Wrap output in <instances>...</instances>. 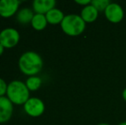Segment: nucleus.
Here are the masks:
<instances>
[{
  "instance_id": "1",
  "label": "nucleus",
  "mask_w": 126,
  "mask_h": 125,
  "mask_svg": "<svg viewBox=\"0 0 126 125\" xmlns=\"http://www.w3.org/2000/svg\"><path fill=\"white\" fill-rule=\"evenodd\" d=\"M18 65L23 74L33 76L41 70L43 67V60L36 52H26L19 58Z\"/></svg>"
},
{
  "instance_id": "2",
  "label": "nucleus",
  "mask_w": 126,
  "mask_h": 125,
  "mask_svg": "<svg viewBox=\"0 0 126 125\" xmlns=\"http://www.w3.org/2000/svg\"><path fill=\"white\" fill-rule=\"evenodd\" d=\"M7 98L15 105H24L29 98V90L25 82L15 80L8 84Z\"/></svg>"
},
{
  "instance_id": "3",
  "label": "nucleus",
  "mask_w": 126,
  "mask_h": 125,
  "mask_svg": "<svg viewBox=\"0 0 126 125\" xmlns=\"http://www.w3.org/2000/svg\"><path fill=\"white\" fill-rule=\"evenodd\" d=\"M86 22L80 15H65L61 22V28L66 34L70 36H77L85 29Z\"/></svg>"
},
{
  "instance_id": "4",
  "label": "nucleus",
  "mask_w": 126,
  "mask_h": 125,
  "mask_svg": "<svg viewBox=\"0 0 126 125\" xmlns=\"http://www.w3.org/2000/svg\"><path fill=\"white\" fill-rule=\"evenodd\" d=\"M20 34L13 28H6L0 32V44L4 48H12L18 44Z\"/></svg>"
},
{
  "instance_id": "5",
  "label": "nucleus",
  "mask_w": 126,
  "mask_h": 125,
  "mask_svg": "<svg viewBox=\"0 0 126 125\" xmlns=\"http://www.w3.org/2000/svg\"><path fill=\"white\" fill-rule=\"evenodd\" d=\"M24 111L28 115L31 117H40L45 111V105L43 101L39 98H29L23 105Z\"/></svg>"
},
{
  "instance_id": "6",
  "label": "nucleus",
  "mask_w": 126,
  "mask_h": 125,
  "mask_svg": "<svg viewBox=\"0 0 126 125\" xmlns=\"http://www.w3.org/2000/svg\"><path fill=\"white\" fill-rule=\"evenodd\" d=\"M19 5L18 0H0V15L4 18L12 16L17 12Z\"/></svg>"
},
{
  "instance_id": "7",
  "label": "nucleus",
  "mask_w": 126,
  "mask_h": 125,
  "mask_svg": "<svg viewBox=\"0 0 126 125\" xmlns=\"http://www.w3.org/2000/svg\"><path fill=\"white\" fill-rule=\"evenodd\" d=\"M13 114V103L7 97H0V124L9 121Z\"/></svg>"
},
{
  "instance_id": "8",
  "label": "nucleus",
  "mask_w": 126,
  "mask_h": 125,
  "mask_svg": "<svg viewBox=\"0 0 126 125\" xmlns=\"http://www.w3.org/2000/svg\"><path fill=\"white\" fill-rule=\"evenodd\" d=\"M105 14L108 20L113 23H117L122 21L124 17V11L121 6L117 3H110L106 10H105Z\"/></svg>"
},
{
  "instance_id": "9",
  "label": "nucleus",
  "mask_w": 126,
  "mask_h": 125,
  "mask_svg": "<svg viewBox=\"0 0 126 125\" xmlns=\"http://www.w3.org/2000/svg\"><path fill=\"white\" fill-rule=\"evenodd\" d=\"M55 0H34L33 2V9L35 14L46 15L48 11L55 8Z\"/></svg>"
},
{
  "instance_id": "10",
  "label": "nucleus",
  "mask_w": 126,
  "mask_h": 125,
  "mask_svg": "<svg viewBox=\"0 0 126 125\" xmlns=\"http://www.w3.org/2000/svg\"><path fill=\"white\" fill-rule=\"evenodd\" d=\"M98 12L93 5H87L81 10V17L85 22H93L98 17Z\"/></svg>"
},
{
  "instance_id": "11",
  "label": "nucleus",
  "mask_w": 126,
  "mask_h": 125,
  "mask_svg": "<svg viewBox=\"0 0 126 125\" xmlns=\"http://www.w3.org/2000/svg\"><path fill=\"white\" fill-rule=\"evenodd\" d=\"M46 17H47V20L48 23L61 24L62 21L64 18V15H63V13L60 10L54 8L46 14Z\"/></svg>"
},
{
  "instance_id": "12",
  "label": "nucleus",
  "mask_w": 126,
  "mask_h": 125,
  "mask_svg": "<svg viewBox=\"0 0 126 125\" xmlns=\"http://www.w3.org/2000/svg\"><path fill=\"white\" fill-rule=\"evenodd\" d=\"M33 10L29 8H23L22 10H20L16 14V20L18 22L22 24H27V23H31L32 19H33Z\"/></svg>"
},
{
  "instance_id": "13",
  "label": "nucleus",
  "mask_w": 126,
  "mask_h": 125,
  "mask_svg": "<svg viewBox=\"0 0 126 125\" xmlns=\"http://www.w3.org/2000/svg\"><path fill=\"white\" fill-rule=\"evenodd\" d=\"M47 20L46 15L43 14H34L33 19H32L31 25L35 30H43L47 25Z\"/></svg>"
},
{
  "instance_id": "14",
  "label": "nucleus",
  "mask_w": 126,
  "mask_h": 125,
  "mask_svg": "<svg viewBox=\"0 0 126 125\" xmlns=\"http://www.w3.org/2000/svg\"><path fill=\"white\" fill-rule=\"evenodd\" d=\"M25 84L29 91H36L41 85V79L36 75L29 76L26 80Z\"/></svg>"
},
{
  "instance_id": "15",
  "label": "nucleus",
  "mask_w": 126,
  "mask_h": 125,
  "mask_svg": "<svg viewBox=\"0 0 126 125\" xmlns=\"http://www.w3.org/2000/svg\"><path fill=\"white\" fill-rule=\"evenodd\" d=\"M110 3H111L108 0H93L91 1V5H93L98 11L106 10Z\"/></svg>"
},
{
  "instance_id": "16",
  "label": "nucleus",
  "mask_w": 126,
  "mask_h": 125,
  "mask_svg": "<svg viewBox=\"0 0 126 125\" xmlns=\"http://www.w3.org/2000/svg\"><path fill=\"white\" fill-rule=\"evenodd\" d=\"M7 88H8V85L5 81L0 78V97L4 96V94L7 93Z\"/></svg>"
},
{
  "instance_id": "17",
  "label": "nucleus",
  "mask_w": 126,
  "mask_h": 125,
  "mask_svg": "<svg viewBox=\"0 0 126 125\" xmlns=\"http://www.w3.org/2000/svg\"><path fill=\"white\" fill-rule=\"evenodd\" d=\"M76 3H78V4H82V5H88V4H91V1H90V0H81V1H80V0H76Z\"/></svg>"
},
{
  "instance_id": "18",
  "label": "nucleus",
  "mask_w": 126,
  "mask_h": 125,
  "mask_svg": "<svg viewBox=\"0 0 126 125\" xmlns=\"http://www.w3.org/2000/svg\"><path fill=\"white\" fill-rule=\"evenodd\" d=\"M3 51H4V47H3L1 44H0V56L3 53Z\"/></svg>"
},
{
  "instance_id": "19",
  "label": "nucleus",
  "mask_w": 126,
  "mask_h": 125,
  "mask_svg": "<svg viewBox=\"0 0 126 125\" xmlns=\"http://www.w3.org/2000/svg\"><path fill=\"white\" fill-rule=\"evenodd\" d=\"M123 98H125V100L126 101V89H125L123 92Z\"/></svg>"
},
{
  "instance_id": "20",
  "label": "nucleus",
  "mask_w": 126,
  "mask_h": 125,
  "mask_svg": "<svg viewBox=\"0 0 126 125\" xmlns=\"http://www.w3.org/2000/svg\"><path fill=\"white\" fill-rule=\"evenodd\" d=\"M119 125H126V122L125 123H122V124H120Z\"/></svg>"
},
{
  "instance_id": "21",
  "label": "nucleus",
  "mask_w": 126,
  "mask_h": 125,
  "mask_svg": "<svg viewBox=\"0 0 126 125\" xmlns=\"http://www.w3.org/2000/svg\"><path fill=\"white\" fill-rule=\"evenodd\" d=\"M99 125H109V124H99Z\"/></svg>"
}]
</instances>
